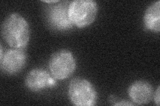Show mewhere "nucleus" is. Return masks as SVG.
<instances>
[{"label": "nucleus", "instance_id": "obj_1", "mask_svg": "<svg viewBox=\"0 0 160 106\" xmlns=\"http://www.w3.org/2000/svg\"><path fill=\"white\" fill-rule=\"evenodd\" d=\"M2 35L9 47L23 49L29 41V23L22 15L12 13L5 19L2 23Z\"/></svg>", "mask_w": 160, "mask_h": 106}, {"label": "nucleus", "instance_id": "obj_2", "mask_svg": "<svg viewBox=\"0 0 160 106\" xmlns=\"http://www.w3.org/2000/svg\"><path fill=\"white\" fill-rule=\"evenodd\" d=\"M98 13V6L93 0H74L69 3L70 21L78 28H84L92 24Z\"/></svg>", "mask_w": 160, "mask_h": 106}, {"label": "nucleus", "instance_id": "obj_3", "mask_svg": "<svg viewBox=\"0 0 160 106\" xmlns=\"http://www.w3.org/2000/svg\"><path fill=\"white\" fill-rule=\"evenodd\" d=\"M70 102L76 106H93L97 102L98 93L88 80L77 77L70 82L68 87Z\"/></svg>", "mask_w": 160, "mask_h": 106}, {"label": "nucleus", "instance_id": "obj_4", "mask_svg": "<svg viewBox=\"0 0 160 106\" xmlns=\"http://www.w3.org/2000/svg\"><path fill=\"white\" fill-rule=\"evenodd\" d=\"M76 68V60L69 50L61 49L55 52L49 58V69L52 76L63 80L73 74Z\"/></svg>", "mask_w": 160, "mask_h": 106}, {"label": "nucleus", "instance_id": "obj_5", "mask_svg": "<svg viewBox=\"0 0 160 106\" xmlns=\"http://www.w3.org/2000/svg\"><path fill=\"white\" fill-rule=\"evenodd\" d=\"M27 55L23 48L9 49L0 59L2 71L9 75L17 74L26 67Z\"/></svg>", "mask_w": 160, "mask_h": 106}, {"label": "nucleus", "instance_id": "obj_6", "mask_svg": "<svg viewBox=\"0 0 160 106\" xmlns=\"http://www.w3.org/2000/svg\"><path fill=\"white\" fill-rule=\"evenodd\" d=\"M69 4L60 3L50 7L47 12V20L50 27L57 31H63L73 28V25L68 16Z\"/></svg>", "mask_w": 160, "mask_h": 106}, {"label": "nucleus", "instance_id": "obj_7", "mask_svg": "<svg viewBox=\"0 0 160 106\" xmlns=\"http://www.w3.org/2000/svg\"><path fill=\"white\" fill-rule=\"evenodd\" d=\"M56 84V79L42 68L32 70L25 79V85L28 89L36 92L48 88H53Z\"/></svg>", "mask_w": 160, "mask_h": 106}, {"label": "nucleus", "instance_id": "obj_8", "mask_svg": "<svg viewBox=\"0 0 160 106\" xmlns=\"http://www.w3.org/2000/svg\"><path fill=\"white\" fill-rule=\"evenodd\" d=\"M153 89L151 84L143 80L134 82L128 89L130 99L138 105L149 104L153 99Z\"/></svg>", "mask_w": 160, "mask_h": 106}, {"label": "nucleus", "instance_id": "obj_9", "mask_svg": "<svg viewBox=\"0 0 160 106\" xmlns=\"http://www.w3.org/2000/svg\"><path fill=\"white\" fill-rule=\"evenodd\" d=\"M144 26L148 31L159 33L160 31V1L150 4L143 16Z\"/></svg>", "mask_w": 160, "mask_h": 106}, {"label": "nucleus", "instance_id": "obj_10", "mask_svg": "<svg viewBox=\"0 0 160 106\" xmlns=\"http://www.w3.org/2000/svg\"><path fill=\"white\" fill-rule=\"evenodd\" d=\"M159 86L158 87L157 90L155 93L153 94V99H154V102L158 106L160 104V94H159Z\"/></svg>", "mask_w": 160, "mask_h": 106}, {"label": "nucleus", "instance_id": "obj_11", "mask_svg": "<svg viewBox=\"0 0 160 106\" xmlns=\"http://www.w3.org/2000/svg\"><path fill=\"white\" fill-rule=\"evenodd\" d=\"M113 105H133V104L132 103H129L126 102V101H124V100H121V101H119V102L113 104Z\"/></svg>", "mask_w": 160, "mask_h": 106}, {"label": "nucleus", "instance_id": "obj_12", "mask_svg": "<svg viewBox=\"0 0 160 106\" xmlns=\"http://www.w3.org/2000/svg\"><path fill=\"white\" fill-rule=\"evenodd\" d=\"M43 2H46L48 3H59V1H43Z\"/></svg>", "mask_w": 160, "mask_h": 106}]
</instances>
